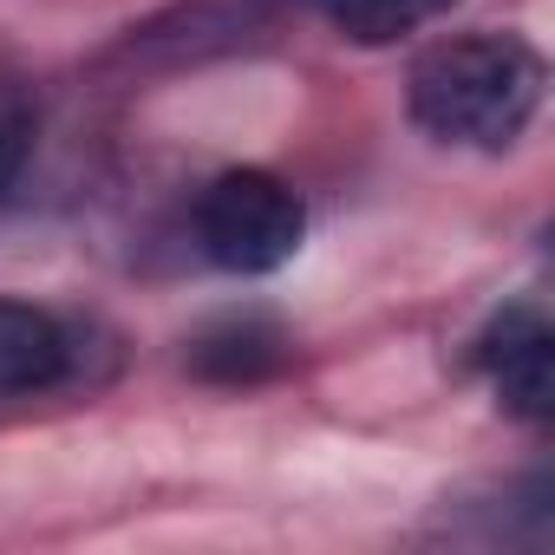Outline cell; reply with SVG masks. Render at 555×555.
I'll return each mask as SVG.
<instances>
[{"mask_svg":"<svg viewBox=\"0 0 555 555\" xmlns=\"http://www.w3.org/2000/svg\"><path fill=\"white\" fill-rule=\"evenodd\" d=\"M405 99L438 144L503 151L542 105V53L522 34H457L418 53Z\"/></svg>","mask_w":555,"mask_h":555,"instance_id":"cell-1","label":"cell"},{"mask_svg":"<svg viewBox=\"0 0 555 555\" xmlns=\"http://www.w3.org/2000/svg\"><path fill=\"white\" fill-rule=\"evenodd\" d=\"M308 235V203L274 170H222L196 196V248L222 274H274Z\"/></svg>","mask_w":555,"mask_h":555,"instance_id":"cell-2","label":"cell"},{"mask_svg":"<svg viewBox=\"0 0 555 555\" xmlns=\"http://www.w3.org/2000/svg\"><path fill=\"white\" fill-rule=\"evenodd\" d=\"M470 360L490 373L496 399L522 425H548V412H555V334H548L542 308L516 301V308L490 314L483 334L470 340Z\"/></svg>","mask_w":555,"mask_h":555,"instance_id":"cell-3","label":"cell"},{"mask_svg":"<svg viewBox=\"0 0 555 555\" xmlns=\"http://www.w3.org/2000/svg\"><path fill=\"white\" fill-rule=\"evenodd\" d=\"M79 373V327L40 301L0 295V399H34Z\"/></svg>","mask_w":555,"mask_h":555,"instance_id":"cell-4","label":"cell"},{"mask_svg":"<svg viewBox=\"0 0 555 555\" xmlns=\"http://www.w3.org/2000/svg\"><path fill=\"white\" fill-rule=\"evenodd\" d=\"M288 366V334L268 314H222L190 340V373L209 386H261Z\"/></svg>","mask_w":555,"mask_h":555,"instance_id":"cell-5","label":"cell"},{"mask_svg":"<svg viewBox=\"0 0 555 555\" xmlns=\"http://www.w3.org/2000/svg\"><path fill=\"white\" fill-rule=\"evenodd\" d=\"M314 8H321L327 27L347 34L353 47H392V40L418 34L425 21L451 14L457 0H314Z\"/></svg>","mask_w":555,"mask_h":555,"instance_id":"cell-6","label":"cell"},{"mask_svg":"<svg viewBox=\"0 0 555 555\" xmlns=\"http://www.w3.org/2000/svg\"><path fill=\"white\" fill-rule=\"evenodd\" d=\"M27 151H34V125H27V112H8V118H0V196L21 183Z\"/></svg>","mask_w":555,"mask_h":555,"instance_id":"cell-7","label":"cell"}]
</instances>
